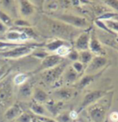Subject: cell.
I'll return each mask as SVG.
<instances>
[{"label":"cell","instance_id":"8d00e7d4","mask_svg":"<svg viewBox=\"0 0 118 122\" xmlns=\"http://www.w3.org/2000/svg\"><path fill=\"white\" fill-rule=\"evenodd\" d=\"M95 24H96V25L98 26L100 28H102V29L107 31V32H109V33H113V32H112V31L109 29L108 28V27L106 26V24H105V23L103 22V21H101V20H96V21H95Z\"/></svg>","mask_w":118,"mask_h":122},{"label":"cell","instance_id":"b9f144b4","mask_svg":"<svg viewBox=\"0 0 118 122\" xmlns=\"http://www.w3.org/2000/svg\"><path fill=\"white\" fill-rule=\"evenodd\" d=\"M78 113L77 112H75V111H72V112H70L69 113L70 117V119H71V120H75L78 117Z\"/></svg>","mask_w":118,"mask_h":122},{"label":"cell","instance_id":"8992f818","mask_svg":"<svg viewBox=\"0 0 118 122\" xmlns=\"http://www.w3.org/2000/svg\"><path fill=\"white\" fill-rule=\"evenodd\" d=\"M108 60L103 56H96L92 58L86 68V74H95L106 66Z\"/></svg>","mask_w":118,"mask_h":122},{"label":"cell","instance_id":"3957f363","mask_svg":"<svg viewBox=\"0 0 118 122\" xmlns=\"http://www.w3.org/2000/svg\"><path fill=\"white\" fill-rule=\"evenodd\" d=\"M106 95H107V92L102 91V90H95V91H93V92H89L88 94H87L86 96H84L81 104L79 105L78 113L82 112L83 109L89 107L90 105H92L93 104L96 103L97 101L101 100L103 97L106 96Z\"/></svg>","mask_w":118,"mask_h":122},{"label":"cell","instance_id":"f546056e","mask_svg":"<svg viewBox=\"0 0 118 122\" xmlns=\"http://www.w3.org/2000/svg\"><path fill=\"white\" fill-rule=\"evenodd\" d=\"M70 52V49L69 47H67V45H62V47H60V48L57 50V53L56 54H57L58 56L62 57H65L66 56H67L69 54V53Z\"/></svg>","mask_w":118,"mask_h":122},{"label":"cell","instance_id":"9a60e30c","mask_svg":"<svg viewBox=\"0 0 118 122\" xmlns=\"http://www.w3.org/2000/svg\"><path fill=\"white\" fill-rule=\"evenodd\" d=\"M32 92H33V91H32L31 84L28 82H26L24 84L20 86L18 96L23 100H27V99L30 98L31 96H32Z\"/></svg>","mask_w":118,"mask_h":122},{"label":"cell","instance_id":"44dd1931","mask_svg":"<svg viewBox=\"0 0 118 122\" xmlns=\"http://www.w3.org/2000/svg\"><path fill=\"white\" fill-rule=\"evenodd\" d=\"M96 74H86L83 77L81 78V80L78 82V89H83L84 87H86L87 86H88L89 84H91L92 82L96 79Z\"/></svg>","mask_w":118,"mask_h":122},{"label":"cell","instance_id":"e575fe53","mask_svg":"<svg viewBox=\"0 0 118 122\" xmlns=\"http://www.w3.org/2000/svg\"><path fill=\"white\" fill-rule=\"evenodd\" d=\"M8 70L9 69H8L7 65H5V64H3V65L0 66V81H2V80L7 75Z\"/></svg>","mask_w":118,"mask_h":122},{"label":"cell","instance_id":"52a82bcc","mask_svg":"<svg viewBox=\"0 0 118 122\" xmlns=\"http://www.w3.org/2000/svg\"><path fill=\"white\" fill-rule=\"evenodd\" d=\"M64 61V58L60 57L57 54H51L48 55L45 58L43 59L42 62L41 64V66L39 70H50L52 68L60 65L62 62Z\"/></svg>","mask_w":118,"mask_h":122},{"label":"cell","instance_id":"f6af8a7d","mask_svg":"<svg viewBox=\"0 0 118 122\" xmlns=\"http://www.w3.org/2000/svg\"><path fill=\"white\" fill-rule=\"evenodd\" d=\"M2 65H3V64H1V63H0V66H2Z\"/></svg>","mask_w":118,"mask_h":122},{"label":"cell","instance_id":"7a4b0ae2","mask_svg":"<svg viewBox=\"0 0 118 122\" xmlns=\"http://www.w3.org/2000/svg\"><path fill=\"white\" fill-rule=\"evenodd\" d=\"M110 102L111 100H109L106 104H103L100 100L92 104V107L89 109V115L93 122H104L108 110L110 107Z\"/></svg>","mask_w":118,"mask_h":122},{"label":"cell","instance_id":"277c9868","mask_svg":"<svg viewBox=\"0 0 118 122\" xmlns=\"http://www.w3.org/2000/svg\"><path fill=\"white\" fill-rule=\"evenodd\" d=\"M67 68V63L66 61L62 62L60 65L57 66L52 68L50 70H48V71L45 74L44 79L46 82L52 83V82H55L60 78L62 74H63L64 71Z\"/></svg>","mask_w":118,"mask_h":122},{"label":"cell","instance_id":"7402d4cb","mask_svg":"<svg viewBox=\"0 0 118 122\" xmlns=\"http://www.w3.org/2000/svg\"><path fill=\"white\" fill-rule=\"evenodd\" d=\"M92 53L90 50H85V51H80L79 52V59L78 61H80L83 65H88L91 62V61L93 58Z\"/></svg>","mask_w":118,"mask_h":122},{"label":"cell","instance_id":"83f0119b","mask_svg":"<svg viewBox=\"0 0 118 122\" xmlns=\"http://www.w3.org/2000/svg\"><path fill=\"white\" fill-rule=\"evenodd\" d=\"M118 16V14L115 13V12L112 11H107L105 13L102 14L98 17V20H101V21H107V20H111V19L117 17Z\"/></svg>","mask_w":118,"mask_h":122},{"label":"cell","instance_id":"d6986e66","mask_svg":"<svg viewBox=\"0 0 118 122\" xmlns=\"http://www.w3.org/2000/svg\"><path fill=\"white\" fill-rule=\"evenodd\" d=\"M66 41L63 40H60V39H57V40L51 41V42L48 43L45 45V50L47 52H57V50L60 47H62V45H67L66 44Z\"/></svg>","mask_w":118,"mask_h":122},{"label":"cell","instance_id":"bcb514c9","mask_svg":"<svg viewBox=\"0 0 118 122\" xmlns=\"http://www.w3.org/2000/svg\"><path fill=\"white\" fill-rule=\"evenodd\" d=\"M13 122H15V121H13Z\"/></svg>","mask_w":118,"mask_h":122},{"label":"cell","instance_id":"4fadbf2b","mask_svg":"<svg viewBox=\"0 0 118 122\" xmlns=\"http://www.w3.org/2000/svg\"><path fill=\"white\" fill-rule=\"evenodd\" d=\"M89 50L92 53L100 54V56H102V54L104 53L102 46H101L100 42L99 41L98 38L96 37L95 32H92L91 34L90 42H89Z\"/></svg>","mask_w":118,"mask_h":122},{"label":"cell","instance_id":"9c48e42d","mask_svg":"<svg viewBox=\"0 0 118 122\" xmlns=\"http://www.w3.org/2000/svg\"><path fill=\"white\" fill-rule=\"evenodd\" d=\"M18 12L23 18H27L32 15L35 12V7L32 2L28 0H21L17 2Z\"/></svg>","mask_w":118,"mask_h":122},{"label":"cell","instance_id":"e0dca14e","mask_svg":"<svg viewBox=\"0 0 118 122\" xmlns=\"http://www.w3.org/2000/svg\"><path fill=\"white\" fill-rule=\"evenodd\" d=\"M30 109L36 116H39V117H48L49 112L47 111V109L43 105H41L39 103H32L30 106Z\"/></svg>","mask_w":118,"mask_h":122},{"label":"cell","instance_id":"cb8c5ba5","mask_svg":"<svg viewBox=\"0 0 118 122\" xmlns=\"http://www.w3.org/2000/svg\"><path fill=\"white\" fill-rule=\"evenodd\" d=\"M28 76L26 74L20 73L15 75V77L12 79V82L16 86H21L23 84H24L26 82H28Z\"/></svg>","mask_w":118,"mask_h":122},{"label":"cell","instance_id":"4dcf8cb0","mask_svg":"<svg viewBox=\"0 0 118 122\" xmlns=\"http://www.w3.org/2000/svg\"><path fill=\"white\" fill-rule=\"evenodd\" d=\"M32 117L29 114L26 112H23L17 119L15 120V122H32Z\"/></svg>","mask_w":118,"mask_h":122},{"label":"cell","instance_id":"ffe728a7","mask_svg":"<svg viewBox=\"0 0 118 122\" xmlns=\"http://www.w3.org/2000/svg\"><path fill=\"white\" fill-rule=\"evenodd\" d=\"M63 74L65 81L67 82H69V83L74 82L78 78V73L72 68V66L67 68Z\"/></svg>","mask_w":118,"mask_h":122},{"label":"cell","instance_id":"ee69618b","mask_svg":"<svg viewBox=\"0 0 118 122\" xmlns=\"http://www.w3.org/2000/svg\"><path fill=\"white\" fill-rule=\"evenodd\" d=\"M37 120H38V122H44V121H41V120L38 119V118H37Z\"/></svg>","mask_w":118,"mask_h":122},{"label":"cell","instance_id":"d4e9b609","mask_svg":"<svg viewBox=\"0 0 118 122\" xmlns=\"http://www.w3.org/2000/svg\"><path fill=\"white\" fill-rule=\"evenodd\" d=\"M23 45H24V44H21V43H13V42H9V41L0 40V51L15 48V47H18V46H21Z\"/></svg>","mask_w":118,"mask_h":122},{"label":"cell","instance_id":"d6a6232c","mask_svg":"<svg viewBox=\"0 0 118 122\" xmlns=\"http://www.w3.org/2000/svg\"><path fill=\"white\" fill-rule=\"evenodd\" d=\"M67 57L70 61H73L74 62V61H78V59H79V52L77 50H70Z\"/></svg>","mask_w":118,"mask_h":122},{"label":"cell","instance_id":"6da1fadb","mask_svg":"<svg viewBox=\"0 0 118 122\" xmlns=\"http://www.w3.org/2000/svg\"><path fill=\"white\" fill-rule=\"evenodd\" d=\"M42 46L38 44H24L21 46L0 51V57L7 59H16L32 54L33 50L37 47Z\"/></svg>","mask_w":118,"mask_h":122},{"label":"cell","instance_id":"5bb4252c","mask_svg":"<svg viewBox=\"0 0 118 122\" xmlns=\"http://www.w3.org/2000/svg\"><path fill=\"white\" fill-rule=\"evenodd\" d=\"M17 2L11 1V0H3L0 1V9L8 14L12 18V15L15 14V12L18 11V5H15ZM13 19V18H12Z\"/></svg>","mask_w":118,"mask_h":122},{"label":"cell","instance_id":"4316f807","mask_svg":"<svg viewBox=\"0 0 118 122\" xmlns=\"http://www.w3.org/2000/svg\"><path fill=\"white\" fill-rule=\"evenodd\" d=\"M13 25L17 26L19 28H30L31 24L28 21L23 18H17L15 20H13Z\"/></svg>","mask_w":118,"mask_h":122},{"label":"cell","instance_id":"f35d334b","mask_svg":"<svg viewBox=\"0 0 118 122\" xmlns=\"http://www.w3.org/2000/svg\"><path fill=\"white\" fill-rule=\"evenodd\" d=\"M9 31V28L0 21V35H5Z\"/></svg>","mask_w":118,"mask_h":122},{"label":"cell","instance_id":"5b68a950","mask_svg":"<svg viewBox=\"0 0 118 122\" xmlns=\"http://www.w3.org/2000/svg\"><path fill=\"white\" fill-rule=\"evenodd\" d=\"M59 19L69 25L78 28H86L88 27V22L84 17L73 15H62Z\"/></svg>","mask_w":118,"mask_h":122},{"label":"cell","instance_id":"74e56055","mask_svg":"<svg viewBox=\"0 0 118 122\" xmlns=\"http://www.w3.org/2000/svg\"><path fill=\"white\" fill-rule=\"evenodd\" d=\"M104 3L115 11H118V1L117 0H108V1H104Z\"/></svg>","mask_w":118,"mask_h":122},{"label":"cell","instance_id":"7bdbcfd3","mask_svg":"<svg viewBox=\"0 0 118 122\" xmlns=\"http://www.w3.org/2000/svg\"><path fill=\"white\" fill-rule=\"evenodd\" d=\"M32 122H38V120H37L36 117H32Z\"/></svg>","mask_w":118,"mask_h":122},{"label":"cell","instance_id":"ac0fdd59","mask_svg":"<svg viewBox=\"0 0 118 122\" xmlns=\"http://www.w3.org/2000/svg\"><path fill=\"white\" fill-rule=\"evenodd\" d=\"M32 97L36 103L41 104V103H44L48 100V94L42 89L36 87L33 90Z\"/></svg>","mask_w":118,"mask_h":122},{"label":"cell","instance_id":"7c38bea8","mask_svg":"<svg viewBox=\"0 0 118 122\" xmlns=\"http://www.w3.org/2000/svg\"><path fill=\"white\" fill-rule=\"evenodd\" d=\"M90 36L91 34L89 32H82L80 36L78 37L75 41V49L76 50L85 51L89 50V42H90Z\"/></svg>","mask_w":118,"mask_h":122},{"label":"cell","instance_id":"484cf974","mask_svg":"<svg viewBox=\"0 0 118 122\" xmlns=\"http://www.w3.org/2000/svg\"><path fill=\"white\" fill-rule=\"evenodd\" d=\"M62 106V103H57V104H47V111L49 112V113L53 115V116H57L58 112L60 111V108Z\"/></svg>","mask_w":118,"mask_h":122},{"label":"cell","instance_id":"2e32d148","mask_svg":"<svg viewBox=\"0 0 118 122\" xmlns=\"http://www.w3.org/2000/svg\"><path fill=\"white\" fill-rule=\"evenodd\" d=\"M74 94V91L71 88H61L56 91L53 94L56 98L58 100H70Z\"/></svg>","mask_w":118,"mask_h":122},{"label":"cell","instance_id":"836d02e7","mask_svg":"<svg viewBox=\"0 0 118 122\" xmlns=\"http://www.w3.org/2000/svg\"><path fill=\"white\" fill-rule=\"evenodd\" d=\"M56 121L57 122H70L71 119L70 117L69 113H62V114H59L57 116Z\"/></svg>","mask_w":118,"mask_h":122},{"label":"cell","instance_id":"8fae6325","mask_svg":"<svg viewBox=\"0 0 118 122\" xmlns=\"http://www.w3.org/2000/svg\"><path fill=\"white\" fill-rule=\"evenodd\" d=\"M5 39L9 42L20 43V41H24L28 39V36L23 32L17 29L9 30L5 34Z\"/></svg>","mask_w":118,"mask_h":122},{"label":"cell","instance_id":"1f68e13d","mask_svg":"<svg viewBox=\"0 0 118 122\" xmlns=\"http://www.w3.org/2000/svg\"><path fill=\"white\" fill-rule=\"evenodd\" d=\"M105 24L111 31L113 30L118 32V21L116 20H107L105 21Z\"/></svg>","mask_w":118,"mask_h":122},{"label":"cell","instance_id":"f1b7e54d","mask_svg":"<svg viewBox=\"0 0 118 122\" xmlns=\"http://www.w3.org/2000/svg\"><path fill=\"white\" fill-rule=\"evenodd\" d=\"M32 54L36 57H38V58H41V59H44L47 56L49 55V53L47 52L45 49H37L36 48L33 50V52L32 53Z\"/></svg>","mask_w":118,"mask_h":122},{"label":"cell","instance_id":"30bf717a","mask_svg":"<svg viewBox=\"0 0 118 122\" xmlns=\"http://www.w3.org/2000/svg\"><path fill=\"white\" fill-rule=\"evenodd\" d=\"M11 96V86L7 80L0 81V106H4Z\"/></svg>","mask_w":118,"mask_h":122},{"label":"cell","instance_id":"ab89813d","mask_svg":"<svg viewBox=\"0 0 118 122\" xmlns=\"http://www.w3.org/2000/svg\"><path fill=\"white\" fill-rule=\"evenodd\" d=\"M110 120L113 122H117L118 121V112H113L110 114Z\"/></svg>","mask_w":118,"mask_h":122},{"label":"cell","instance_id":"ba28073f","mask_svg":"<svg viewBox=\"0 0 118 122\" xmlns=\"http://www.w3.org/2000/svg\"><path fill=\"white\" fill-rule=\"evenodd\" d=\"M24 112L21 107L19 104H13L10 106L3 114L4 122H13Z\"/></svg>","mask_w":118,"mask_h":122},{"label":"cell","instance_id":"d590c367","mask_svg":"<svg viewBox=\"0 0 118 122\" xmlns=\"http://www.w3.org/2000/svg\"><path fill=\"white\" fill-rule=\"evenodd\" d=\"M71 66L78 74L81 73V72L82 71V70H83V64H82L80 61H74V62L72 64Z\"/></svg>","mask_w":118,"mask_h":122},{"label":"cell","instance_id":"60d3db41","mask_svg":"<svg viewBox=\"0 0 118 122\" xmlns=\"http://www.w3.org/2000/svg\"><path fill=\"white\" fill-rule=\"evenodd\" d=\"M38 119L41 120V121L44 122H57L56 120L50 118V117H38Z\"/></svg>","mask_w":118,"mask_h":122},{"label":"cell","instance_id":"603a6c76","mask_svg":"<svg viewBox=\"0 0 118 122\" xmlns=\"http://www.w3.org/2000/svg\"><path fill=\"white\" fill-rule=\"evenodd\" d=\"M0 21L8 28L13 26V19L2 9H0Z\"/></svg>","mask_w":118,"mask_h":122}]
</instances>
